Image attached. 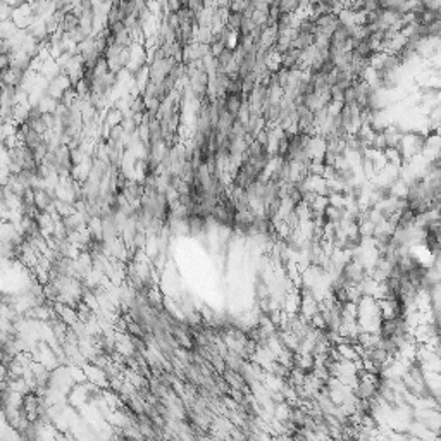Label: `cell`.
I'll return each mask as SVG.
<instances>
[{"label": "cell", "instance_id": "cell-1", "mask_svg": "<svg viewBox=\"0 0 441 441\" xmlns=\"http://www.w3.org/2000/svg\"><path fill=\"white\" fill-rule=\"evenodd\" d=\"M221 97V107H223L226 112L233 114L234 117L242 112V109L247 106V97L245 93H223L219 95Z\"/></svg>", "mask_w": 441, "mask_h": 441}, {"label": "cell", "instance_id": "cell-2", "mask_svg": "<svg viewBox=\"0 0 441 441\" xmlns=\"http://www.w3.org/2000/svg\"><path fill=\"white\" fill-rule=\"evenodd\" d=\"M243 12L238 11V9H233L229 7L226 11V19H224V26L228 28V30L231 31V33H236L238 30H240V26H242L243 23Z\"/></svg>", "mask_w": 441, "mask_h": 441}, {"label": "cell", "instance_id": "cell-3", "mask_svg": "<svg viewBox=\"0 0 441 441\" xmlns=\"http://www.w3.org/2000/svg\"><path fill=\"white\" fill-rule=\"evenodd\" d=\"M229 79H231V74L228 71H215V76H214L215 95H223L224 91H226Z\"/></svg>", "mask_w": 441, "mask_h": 441}, {"label": "cell", "instance_id": "cell-4", "mask_svg": "<svg viewBox=\"0 0 441 441\" xmlns=\"http://www.w3.org/2000/svg\"><path fill=\"white\" fill-rule=\"evenodd\" d=\"M124 133H126V129H124V126H123V124L112 126V128H110V133H109L110 143H114V145L121 143V138L124 136Z\"/></svg>", "mask_w": 441, "mask_h": 441}, {"label": "cell", "instance_id": "cell-5", "mask_svg": "<svg viewBox=\"0 0 441 441\" xmlns=\"http://www.w3.org/2000/svg\"><path fill=\"white\" fill-rule=\"evenodd\" d=\"M9 381V367L4 362H0V385Z\"/></svg>", "mask_w": 441, "mask_h": 441}]
</instances>
